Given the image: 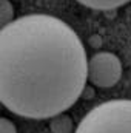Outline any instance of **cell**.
Listing matches in <instances>:
<instances>
[{"label":"cell","instance_id":"6da1fadb","mask_svg":"<svg viewBox=\"0 0 131 133\" xmlns=\"http://www.w3.org/2000/svg\"><path fill=\"white\" fill-rule=\"evenodd\" d=\"M86 53L63 20L28 14L0 30V102L30 119L72 107L85 90Z\"/></svg>","mask_w":131,"mask_h":133},{"label":"cell","instance_id":"7a4b0ae2","mask_svg":"<svg viewBox=\"0 0 131 133\" xmlns=\"http://www.w3.org/2000/svg\"><path fill=\"white\" fill-rule=\"evenodd\" d=\"M76 133H131V99H116L94 107Z\"/></svg>","mask_w":131,"mask_h":133},{"label":"cell","instance_id":"3957f363","mask_svg":"<svg viewBox=\"0 0 131 133\" xmlns=\"http://www.w3.org/2000/svg\"><path fill=\"white\" fill-rule=\"evenodd\" d=\"M122 77V62L110 51L96 53L86 64V79L96 87H114Z\"/></svg>","mask_w":131,"mask_h":133},{"label":"cell","instance_id":"277c9868","mask_svg":"<svg viewBox=\"0 0 131 133\" xmlns=\"http://www.w3.org/2000/svg\"><path fill=\"white\" fill-rule=\"evenodd\" d=\"M79 3L93 8V9H100V11H110V9H116L120 8L123 5H127L131 0H77Z\"/></svg>","mask_w":131,"mask_h":133},{"label":"cell","instance_id":"5b68a950","mask_svg":"<svg viewBox=\"0 0 131 133\" xmlns=\"http://www.w3.org/2000/svg\"><path fill=\"white\" fill-rule=\"evenodd\" d=\"M51 130L53 133H71L72 132V121L66 115H57L51 121Z\"/></svg>","mask_w":131,"mask_h":133},{"label":"cell","instance_id":"8992f818","mask_svg":"<svg viewBox=\"0 0 131 133\" xmlns=\"http://www.w3.org/2000/svg\"><path fill=\"white\" fill-rule=\"evenodd\" d=\"M14 20V6L9 0H0V30Z\"/></svg>","mask_w":131,"mask_h":133},{"label":"cell","instance_id":"52a82bcc","mask_svg":"<svg viewBox=\"0 0 131 133\" xmlns=\"http://www.w3.org/2000/svg\"><path fill=\"white\" fill-rule=\"evenodd\" d=\"M0 133H17V129L12 121L0 116Z\"/></svg>","mask_w":131,"mask_h":133}]
</instances>
